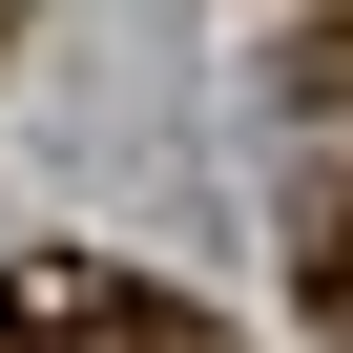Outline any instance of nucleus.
Segmentation results:
<instances>
[{
	"instance_id": "nucleus-1",
	"label": "nucleus",
	"mask_w": 353,
	"mask_h": 353,
	"mask_svg": "<svg viewBox=\"0 0 353 353\" xmlns=\"http://www.w3.org/2000/svg\"><path fill=\"white\" fill-rule=\"evenodd\" d=\"M0 353H229L208 312H145L125 270H83V250H42L21 291H0Z\"/></svg>"
}]
</instances>
